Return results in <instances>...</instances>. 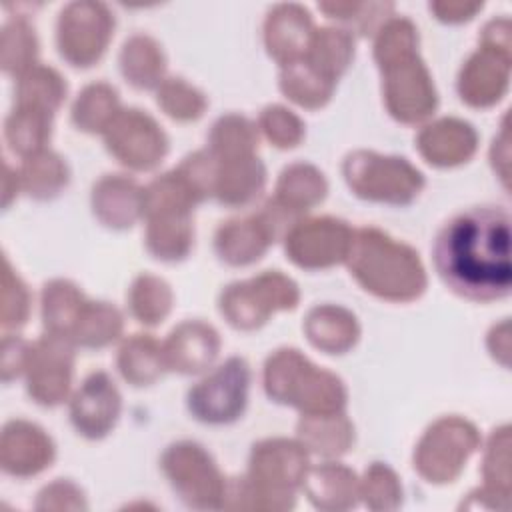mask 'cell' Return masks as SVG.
Segmentation results:
<instances>
[{"mask_svg":"<svg viewBox=\"0 0 512 512\" xmlns=\"http://www.w3.org/2000/svg\"><path fill=\"white\" fill-rule=\"evenodd\" d=\"M48 136V112L18 106L6 120V138L10 148L20 154H30L42 146Z\"/></svg>","mask_w":512,"mask_h":512,"instance_id":"obj_6","label":"cell"},{"mask_svg":"<svg viewBox=\"0 0 512 512\" xmlns=\"http://www.w3.org/2000/svg\"><path fill=\"white\" fill-rule=\"evenodd\" d=\"M118 412V394L104 374H92L72 402V420L86 436H102Z\"/></svg>","mask_w":512,"mask_h":512,"instance_id":"obj_4","label":"cell"},{"mask_svg":"<svg viewBox=\"0 0 512 512\" xmlns=\"http://www.w3.org/2000/svg\"><path fill=\"white\" fill-rule=\"evenodd\" d=\"M4 304H2V326L6 328H16L18 324L24 322L26 316V290L20 284V280L12 274L8 260L4 258Z\"/></svg>","mask_w":512,"mask_h":512,"instance_id":"obj_9","label":"cell"},{"mask_svg":"<svg viewBox=\"0 0 512 512\" xmlns=\"http://www.w3.org/2000/svg\"><path fill=\"white\" fill-rule=\"evenodd\" d=\"M64 348L56 342V334L38 342L30 348L28 356V390L30 394L44 404H54L62 398L68 384V362Z\"/></svg>","mask_w":512,"mask_h":512,"instance_id":"obj_3","label":"cell"},{"mask_svg":"<svg viewBox=\"0 0 512 512\" xmlns=\"http://www.w3.org/2000/svg\"><path fill=\"white\" fill-rule=\"evenodd\" d=\"M36 40L24 22L10 20L2 30V66L6 72L16 74L26 70L34 60Z\"/></svg>","mask_w":512,"mask_h":512,"instance_id":"obj_8","label":"cell"},{"mask_svg":"<svg viewBox=\"0 0 512 512\" xmlns=\"http://www.w3.org/2000/svg\"><path fill=\"white\" fill-rule=\"evenodd\" d=\"M246 388L248 366L244 360L234 358L190 392V410L206 422L234 420L244 408Z\"/></svg>","mask_w":512,"mask_h":512,"instance_id":"obj_2","label":"cell"},{"mask_svg":"<svg viewBox=\"0 0 512 512\" xmlns=\"http://www.w3.org/2000/svg\"><path fill=\"white\" fill-rule=\"evenodd\" d=\"M50 442L38 428L24 422H10L2 434V466L10 474L26 476L50 462Z\"/></svg>","mask_w":512,"mask_h":512,"instance_id":"obj_5","label":"cell"},{"mask_svg":"<svg viewBox=\"0 0 512 512\" xmlns=\"http://www.w3.org/2000/svg\"><path fill=\"white\" fill-rule=\"evenodd\" d=\"M62 96L60 78L46 68H36L26 72V76L18 84V106L38 108L50 114L56 108Z\"/></svg>","mask_w":512,"mask_h":512,"instance_id":"obj_7","label":"cell"},{"mask_svg":"<svg viewBox=\"0 0 512 512\" xmlns=\"http://www.w3.org/2000/svg\"><path fill=\"white\" fill-rule=\"evenodd\" d=\"M432 260L442 282L462 298L492 302L512 286L510 216L502 206H472L436 234Z\"/></svg>","mask_w":512,"mask_h":512,"instance_id":"obj_1","label":"cell"}]
</instances>
